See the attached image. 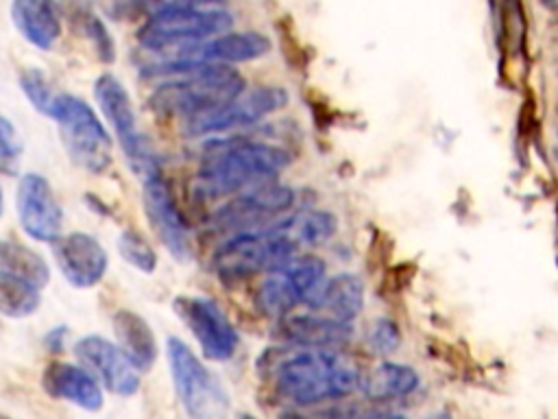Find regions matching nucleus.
<instances>
[{
  "instance_id": "f257e3e1",
  "label": "nucleus",
  "mask_w": 558,
  "mask_h": 419,
  "mask_svg": "<svg viewBox=\"0 0 558 419\" xmlns=\"http://www.w3.org/2000/svg\"><path fill=\"white\" fill-rule=\"evenodd\" d=\"M262 367L270 371L275 388L299 406L347 397L362 380L357 364L338 347H299L283 356L268 351Z\"/></svg>"
},
{
  "instance_id": "f03ea898",
  "label": "nucleus",
  "mask_w": 558,
  "mask_h": 419,
  "mask_svg": "<svg viewBox=\"0 0 558 419\" xmlns=\"http://www.w3.org/2000/svg\"><path fill=\"white\" fill-rule=\"evenodd\" d=\"M148 74L163 76L150 94V107L183 120L214 111L244 89V79L229 63L150 65Z\"/></svg>"
},
{
  "instance_id": "7ed1b4c3",
  "label": "nucleus",
  "mask_w": 558,
  "mask_h": 419,
  "mask_svg": "<svg viewBox=\"0 0 558 419\" xmlns=\"http://www.w3.org/2000/svg\"><path fill=\"white\" fill-rule=\"evenodd\" d=\"M288 164V153L279 146L253 140H233L216 146L194 177V194L203 201L238 194L255 183L277 179Z\"/></svg>"
},
{
  "instance_id": "20e7f679",
  "label": "nucleus",
  "mask_w": 558,
  "mask_h": 419,
  "mask_svg": "<svg viewBox=\"0 0 558 419\" xmlns=\"http://www.w3.org/2000/svg\"><path fill=\"white\" fill-rule=\"evenodd\" d=\"M231 15L216 4H183L157 11L137 31V41L155 52H177L229 31Z\"/></svg>"
},
{
  "instance_id": "39448f33",
  "label": "nucleus",
  "mask_w": 558,
  "mask_h": 419,
  "mask_svg": "<svg viewBox=\"0 0 558 419\" xmlns=\"http://www.w3.org/2000/svg\"><path fill=\"white\" fill-rule=\"evenodd\" d=\"M59 124V135L70 159L92 175H100L111 166V135L96 111L78 96L57 94L50 116Z\"/></svg>"
},
{
  "instance_id": "423d86ee",
  "label": "nucleus",
  "mask_w": 558,
  "mask_h": 419,
  "mask_svg": "<svg viewBox=\"0 0 558 419\" xmlns=\"http://www.w3.org/2000/svg\"><path fill=\"white\" fill-rule=\"evenodd\" d=\"M296 255V244L277 227L240 231L227 238L211 255V266L222 279H246L268 273Z\"/></svg>"
},
{
  "instance_id": "0eeeda50",
  "label": "nucleus",
  "mask_w": 558,
  "mask_h": 419,
  "mask_svg": "<svg viewBox=\"0 0 558 419\" xmlns=\"http://www.w3.org/2000/svg\"><path fill=\"white\" fill-rule=\"evenodd\" d=\"M294 194L288 185H281L277 179L255 183L238 192L231 201L214 212L209 227L220 234H240L253 229H266L283 225L290 216Z\"/></svg>"
},
{
  "instance_id": "6e6552de",
  "label": "nucleus",
  "mask_w": 558,
  "mask_h": 419,
  "mask_svg": "<svg viewBox=\"0 0 558 419\" xmlns=\"http://www.w3.org/2000/svg\"><path fill=\"white\" fill-rule=\"evenodd\" d=\"M94 96H96L100 113L113 129L118 142L126 155V161L137 172V177L144 179V177L157 172L159 170L157 155L153 153V148L146 142V137L142 135V131L137 129V116H135L133 100H131L124 83L118 76L105 72L94 83Z\"/></svg>"
},
{
  "instance_id": "1a4fd4ad",
  "label": "nucleus",
  "mask_w": 558,
  "mask_h": 419,
  "mask_svg": "<svg viewBox=\"0 0 558 419\" xmlns=\"http://www.w3.org/2000/svg\"><path fill=\"white\" fill-rule=\"evenodd\" d=\"M166 356L174 391L192 417H220L229 408V395L218 378L177 336L166 340Z\"/></svg>"
},
{
  "instance_id": "9d476101",
  "label": "nucleus",
  "mask_w": 558,
  "mask_h": 419,
  "mask_svg": "<svg viewBox=\"0 0 558 419\" xmlns=\"http://www.w3.org/2000/svg\"><path fill=\"white\" fill-rule=\"evenodd\" d=\"M325 279V264L314 255H294L283 266L268 271L262 279L255 303L264 316H286Z\"/></svg>"
},
{
  "instance_id": "9b49d317",
  "label": "nucleus",
  "mask_w": 558,
  "mask_h": 419,
  "mask_svg": "<svg viewBox=\"0 0 558 419\" xmlns=\"http://www.w3.org/2000/svg\"><path fill=\"white\" fill-rule=\"evenodd\" d=\"M286 103H288V94L277 85H259L255 89H242L238 96H233L218 109L185 120V131L190 135H211V133H225L238 127H248L262 120L264 116L277 111Z\"/></svg>"
},
{
  "instance_id": "f8f14e48",
  "label": "nucleus",
  "mask_w": 558,
  "mask_h": 419,
  "mask_svg": "<svg viewBox=\"0 0 558 419\" xmlns=\"http://www.w3.org/2000/svg\"><path fill=\"white\" fill-rule=\"evenodd\" d=\"M142 205L153 231L170 251V255L181 262L190 260L192 238L187 220L177 205L170 183L161 177L159 170L142 179Z\"/></svg>"
},
{
  "instance_id": "ddd939ff",
  "label": "nucleus",
  "mask_w": 558,
  "mask_h": 419,
  "mask_svg": "<svg viewBox=\"0 0 558 419\" xmlns=\"http://www.w3.org/2000/svg\"><path fill=\"white\" fill-rule=\"evenodd\" d=\"M172 306L209 360H227L233 356L238 347V332L214 299L181 295Z\"/></svg>"
},
{
  "instance_id": "4468645a",
  "label": "nucleus",
  "mask_w": 558,
  "mask_h": 419,
  "mask_svg": "<svg viewBox=\"0 0 558 419\" xmlns=\"http://www.w3.org/2000/svg\"><path fill=\"white\" fill-rule=\"evenodd\" d=\"M74 356L113 395L131 397L140 391V369L105 336L87 334L78 338L74 343Z\"/></svg>"
},
{
  "instance_id": "2eb2a0df",
  "label": "nucleus",
  "mask_w": 558,
  "mask_h": 419,
  "mask_svg": "<svg viewBox=\"0 0 558 419\" xmlns=\"http://www.w3.org/2000/svg\"><path fill=\"white\" fill-rule=\"evenodd\" d=\"M17 220L24 234L39 242H52L61 236L63 212L50 181L39 172L22 175L15 192Z\"/></svg>"
},
{
  "instance_id": "dca6fc26",
  "label": "nucleus",
  "mask_w": 558,
  "mask_h": 419,
  "mask_svg": "<svg viewBox=\"0 0 558 419\" xmlns=\"http://www.w3.org/2000/svg\"><path fill=\"white\" fill-rule=\"evenodd\" d=\"M270 50V41L262 33L225 31L205 41L181 48L168 57L166 65H194V63H240L259 59Z\"/></svg>"
},
{
  "instance_id": "f3484780",
  "label": "nucleus",
  "mask_w": 558,
  "mask_h": 419,
  "mask_svg": "<svg viewBox=\"0 0 558 419\" xmlns=\"http://www.w3.org/2000/svg\"><path fill=\"white\" fill-rule=\"evenodd\" d=\"M52 255L65 282L76 288L96 286L109 268V255L102 244L94 236L83 231H72L68 236L54 238Z\"/></svg>"
},
{
  "instance_id": "a211bd4d",
  "label": "nucleus",
  "mask_w": 558,
  "mask_h": 419,
  "mask_svg": "<svg viewBox=\"0 0 558 419\" xmlns=\"http://www.w3.org/2000/svg\"><path fill=\"white\" fill-rule=\"evenodd\" d=\"M41 384L50 397L70 402L83 410L102 408L100 382L81 364L50 362L44 371Z\"/></svg>"
},
{
  "instance_id": "6ab92c4d",
  "label": "nucleus",
  "mask_w": 558,
  "mask_h": 419,
  "mask_svg": "<svg viewBox=\"0 0 558 419\" xmlns=\"http://www.w3.org/2000/svg\"><path fill=\"white\" fill-rule=\"evenodd\" d=\"M281 336L296 347H344L351 340V323L329 314H286L279 323Z\"/></svg>"
},
{
  "instance_id": "aec40b11",
  "label": "nucleus",
  "mask_w": 558,
  "mask_h": 419,
  "mask_svg": "<svg viewBox=\"0 0 558 419\" xmlns=\"http://www.w3.org/2000/svg\"><path fill=\"white\" fill-rule=\"evenodd\" d=\"M11 20L20 35L41 50H50L61 35L54 0H11Z\"/></svg>"
},
{
  "instance_id": "412c9836",
  "label": "nucleus",
  "mask_w": 558,
  "mask_h": 419,
  "mask_svg": "<svg viewBox=\"0 0 558 419\" xmlns=\"http://www.w3.org/2000/svg\"><path fill=\"white\" fill-rule=\"evenodd\" d=\"M314 310L325 312L333 319L351 323L364 303V286L360 277L342 273L329 279H323L305 299Z\"/></svg>"
},
{
  "instance_id": "4be33fe9",
  "label": "nucleus",
  "mask_w": 558,
  "mask_h": 419,
  "mask_svg": "<svg viewBox=\"0 0 558 419\" xmlns=\"http://www.w3.org/2000/svg\"><path fill=\"white\" fill-rule=\"evenodd\" d=\"M116 345L126 354V358L142 371L153 367L157 358V340L150 325L131 310H118L111 319Z\"/></svg>"
},
{
  "instance_id": "5701e85b",
  "label": "nucleus",
  "mask_w": 558,
  "mask_h": 419,
  "mask_svg": "<svg viewBox=\"0 0 558 419\" xmlns=\"http://www.w3.org/2000/svg\"><path fill=\"white\" fill-rule=\"evenodd\" d=\"M418 375L412 367L399 362H384L360 380V388L373 402H392L414 393Z\"/></svg>"
},
{
  "instance_id": "b1692460",
  "label": "nucleus",
  "mask_w": 558,
  "mask_h": 419,
  "mask_svg": "<svg viewBox=\"0 0 558 419\" xmlns=\"http://www.w3.org/2000/svg\"><path fill=\"white\" fill-rule=\"evenodd\" d=\"M0 268L44 288L50 279L46 260L31 247L15 240H0Z\"/></svg>"
},
{
  "instance_id": "393cba45",
  "label": "nucleus",
  "mask_w": 558,
  "mask_h": 419,
  "mask_svg": "<svg viewBox=\"0 0 558 419\" xmlns=\"http://www.w3.org/2000/svg\"><path fill=\"white\" fill-rule=\"evenodd\" d=\"M41 288L0 268V314L7 319H26L41 303Z\"/></svg>"
},
{
  "instance_id": "a878e982",
  "label": "nucleus",
  "mask_w": 558,
  "mask_h": 419,
  "mask_svg": "<svg viewBox=\"0 0 558 419\" xmlns=\"http://www.w3.org/2000/svg\"><path fill=\"white\" fill-rule=\"evenodd\" d=\"M281 229L290 236V240L301 247H316L329 240L336 231V218L323 210H307L301 214H290Z\"/></svg>"
},
{
  "instance_id": "bb28decb",
  "label": "nucleus",
  "mask_w": 558,
  "mask_h": 419,
  "mask_svg": "<svg viewBox=\"0 0 558 419\" xmlns=\"http://www.w3.org/2000/svg\"><path fill=\"white\" fill-rule=\"evenodd\" d=\"M118 253L122 255V260L129 266L142 271V273H153L157 268L155 249L135 229H122V234L118 236Z\"/></svg>"
},
{
  "instance_id": "cd10ccee",
  "label": "nucleus",
  "mask_w": 558,
  "mask_h": 419,
  "mask_svg": "<svg viewBox=\"0 0 558 419\" xmlns=\"http://www.w3.org/2000/svg\"><path fill=\"white\" fill-rule=\"evenodd\" d=\"M20 85H22L24 96L31 100V105H33L37 111H41L44 116H50L57 94L52 92L48 79H46L39 70L31 68V70H24V72H22Z\"/></svg>"
},
{
  "instance_id": "c85d7f7f",
  "label": "nucleus",
  "mask_w": 558,
  "mask_h": 419,
  "mask_svg": "<svg viewBox=\"0 0 558 419\" xmlns=\"http://www.w3.org/2000/svg\"><path fill=\"white\" fill-rule=\"evenodd\" d=\"M22 157V142L15 127L0 116V172L15 175L20 168Z\"/></svg>"
},
{
  "instance_id": "c756f323",
  "label": "nucleus",
  "mask_w": 558,
  "mask_h": 419,
  "mask_svg": "<svg viewBox=\"0 0 558 419\" xmlns=\"http://www.w3.org/2000/svg\"><path fill=\"white\" fill-rule=\"evenodd\" d=\"M81 20H83V26H85V35H87L89 41L94 44L98 57H100L102 61L111 63L113 57H116V46H113V39H111V35H109L107 26H105L94 13H85Z\"/></svg>"
},
{
  "instance_id": "7c9ffc66",
  "label": "nucleus",
  "mask_w": 558,
  "mask_h": 419,
  "mask_svg": "<svg viewBox=\"0 0 558 419\" xmlns=\"http://www.w3.org/2000/svg\"><path fill=\"white\" fill-rule=\"evenodd\" d=\"M368 343L373 349L381 351V354H390L395 351V347L399 345V332L397 325L388 319H379L373 323L371 332H368Z\"/></svg>"
},
{
  "instance_id": "2f4dec72",
  "label": "nucleus",
  "mask_w": 558,
  "mask_h": 419,
  "mask_svg": "<svg viewBox=\"0 0 558 419\" xmlns=\"http://www.w3.org/2000/svg\"><path fill=\"white\" fill-rule=\"evenodd\" d=\"M65 327H52L48 330V334L44 336V345L48 351H61L63 349V340H65Z\"/></svg>"
},
{
  "instance_id": "473e14b6",
  "label": "nucleus",
  "mask_w": 558,
  "mask_h": 419,
  "mask_svg": "<svg viewBox=\"0 0 558 419\" xmlns=\"http://www.w3.org/2000/svg\"><path fill=\"white\" fill-rule=\"evenodd\" d=\"M2 210H4V199H2V188H0V216H2Z\"/></svg>"
}]
</instances>
